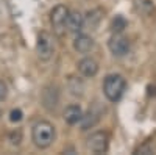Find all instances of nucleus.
<instances>
[{
  "instance_id": "f03ea898",
  "label": "nucleus",
  "mask_w": 156,
  "mask_h": 155,
  "mask_svg": "<svg viewBox=\"0 0 156 155\" xmlns=\"http://www.w3.org/2000/svg\"><path fill=\"white\" fill-rule=\"evenodd\" d=\"M125 88H126V82L119 74H111L103 82V93H105L106 99L111 102L119 100L125 93Z\"/></svg>"
},
{
  "instance_id": "6e6552de",
  "label": "nucleus",
  "mask_w": 156,
  "mask_h": 155,
  "mask_svg": "<svg viewBox=\"0 0 156 155\" xmlns=\"http://www.w3.org/2000/svg\"><path fill=\"white\" fill-rule=\"evenodd\" d=\"M67 28L69 31L72 33H78V31H81L83 27H84V16L81 14L80 11H69V16H67Z\"/></svg>"
},
{
  "instance_id": "2eb2a0df",
  "label": "nucleus",
  "mask_w": 156,
  "mask_h": 155,
  "mask_svg": "<svg viewBox=\"0 0 156 155\" xmlns=\"http://www.w3.org/2000/svg\"><path fill=\"white\" fill-rule=\"evenodd\" d=\"M9 141H11V144H14V146L20 144V141H22V132L20 130H12L9 133Z\"/></svg>"
},
{
  "instance_id": "f8f14e48",
  "label": "nucleus",
  "mask_w": 156,
  "mask_h": 155,
  "mask_svg": "<svg viewBox=\"0 0 156 155\" xmlns=\"http://www.w3.org/2000/svg\"><path fill=\"white\" fill-rule=\"evenodd\" d=\"M134 5H136V9L142 13V14H150L154 8L151 0H134Z\"/></svg>"
},
{
  "instance_id": "4468645a",
  "label": "nucleus",
  "mask_w": 156,
  "mask_h": 155,
  "mask_svg": "<svg viewBox=\"0 0 156 155\" xmlns=\"http://www.w3.org/2000/svg\"><path fill=\"white\" fill-rule=\"evenodd\" d=\"M101 11L98 9H94V11H90L89 14H87V24L90 25V27H95V25H98L100 19H101Z\"/></svg>"
},
{
  "instance_id": "a211bd4d",
  "label": "nucleus",
  "mask_w": 156,
  "mask_h": 155,
  "mask_svg": "<svg viewBox=\"0 0 156 155\" xmlns=\"http://www.w3.org/2000/svg\"><path fill=\"white\" fill-rule=\"evenodd\" d=\"M0 116H2V111H0Z\"/></svg>"
},
{
  "instance_id": "39448f33",
  "label": "nucleus",
  "mask_w": 156,
  "mask_h": 155,
  "mask_svg": "<svg viewBox=\"0 0 156 155\" xmlns=\"http://www.w3.org/2000/svg\"><path fill=\"white\" fill-rule=\"evenodd\" d=\"M108 144H109V138L105 132H95L87 138V149L94 153H105L108 150Z\"/></svg>"
},
{
  "instance_id": "f3484780",
  "label": "nucleus",
  "mask_w": 156,
  "mask_h": 155,
  "mask_svg": "<svg viewBox=\"0 0 156 155\" xmlns=\"http://www.w3.org/2000/svg\"><path fill=\"white\" fill-rule=\"evenodd\" d=\"M6 96H8V86L3 80H0V100L6 99Z\"/></svg>"
},
{
  "instance_id": "0eeeda50",
  "label": "nucleus",
  "mask_w": 156,
  "mask_h": 155,
  "mask_svg": "<svg viewBox=\"0 0 156 155\" xmlns=\"http://www.w3.org/2000/svg\"><path fill=\"white\" fill-rule=\"evenodd\" d=\"M78 71H80V74L83 77H87V79H90V77L97 75L98 72V63L94 60V58H83L80 63H78Z\"/></svg>"
},
{
  "instance_id": "f257e3e1",
  "label": "nucleus",
  "mask_w": 156,
  "mask_h": 155,
  "mask_svg": "<svg viewBox=\"0 0 156 155\" xmlns=\"http://www.w3.org/2000/svg\"><path fill=\"white\" fill-rule=\"evenodd\" d=\"M31 139L36 147L39 149H47L51 143L55 141V127L48 121H39L34 124Z\"/></svg>"
},
{
  "instance_id": "423d86ee",
  "label": "nucleus",
  "mask_w": 156,
  "mask_h": 155,
  "mask_svg": "<svg viewBox=\"0 0 156 155\" xmlns=\"http://www.w3.org/2000/svg\"><path fill=\"white\" fill-rule=\"evenodd\" d=\"M108 47H109L111 54H112L114 57H125L128 52H129V41L126 39L125 36L115 33L111 39H109Z\"/></svg>"
},
{
  "instance_id": "9b49d317",
  "label": "nucleus",
  "mask_w": 156,
  "mask_h": 155,
  "mask_svg": "<svg viewBox=\"0 0 156 155\" xmlns=\"http://www.w3.org/2000/svg\"><path fill=\"white\" fill-rule=\"evenodd\" d=\"M97 121H98V114L89 110L86 114L81 116V119H80V122H81V130H87L89 127H94V125L97 124Z\"/></svg>"
},
{
  "instance_id": "1a4fd4ad",
  "label": "nucleus",
  "mask_w": 156,
  "mask_h": 155,
  "mask_svg": "<svg viewBox=\"0 0 156 155\" xmlns=\"http://www.w3.org/2000/svg\"><path fill=\"white\" fill-rule=\"evenodd\" d=\"M92 47H94V41H92V38L87 36V35L80 33L73 39V49L78 54H87V52H90Z\"/></svg>"
},
{
  "instance_id": "9d476101",
  "label": "nucleus",
  "mask_w": 156,
  "mask_h": 155,
  "mask_svg": "<svg viewBox=\"0 0 156 155\" xmlns=\"http://www.w3.org/2000/svg\"><path fill=\"white\" fill-rule=\"evenodd\" d=\"M83 116L81 107L80 105H69L66 110H64V121H66L69 125H75L80 122Z\"/></svg>"
},
{
  "instance_id": "dca6fc26",
  "label": "nucleus",
  "mask_w": 156,
  "mask_h": 155,
  "mask_svg": "<svg viewBox=\"0 0 156 155\" xmlns=\"http://www.w3.org/2000/svg\"><path fill=\"white\" fill-rule=\"evenodd\" d=\"M20 119H22V111H20L19 108L11 110V113H9V121H11V122H19Z\"/></svg>"
},
{
  "instance_id": "ddd939ff",
  "label": "nucleus",
  "mask_w": 156,
  "mask_h": 155,
  "mask_svg": "<svg viewBox=\"0 0 156 155\" xmlns=\"http://www.w3.org/2000/svg\"><path fill=\"white\" fill-rule=\"evenodd\" d=\"M126 25H128V22H126V19H125L123 16H115L114 20H112L111 28H112L114 33H122V31L126 28Z\"/></svg>"
},
{
  "instance_id": "20e7f679",
  "label": "nucleus",
  "mask_w": 156,
  "mask_h": 155,
  "mask_svg": "<svg viewBox=\"0 0 156 155\" xmlns=\"http://www.w3.org/2000/svg\"><path fill=\"white\" fill-rule=\"evenodd\" d=\"M67 16H69V9H67L66 5H56L53 9H51L50 22H51V27H53V31L58 36H62L64 33H66Z\"/></svg>"
},
{
  "instance_id": "7ed1b4c3",
  "label": "nucleus",
  "mask_w": 156,
  "mask_h": 155,
  "mask_svg": "<svg viewBox=\"0 0 156 155\" xmlns=\"http://www.w3.org/2000/svg\"><path fill=\"white\" fill-rule=\"evenodd\" d=\"M36 54L37 58L42 61H48L55 54V44H53V38L47 31H41L36 41Z\"/></svg>"
}]
</instances>
